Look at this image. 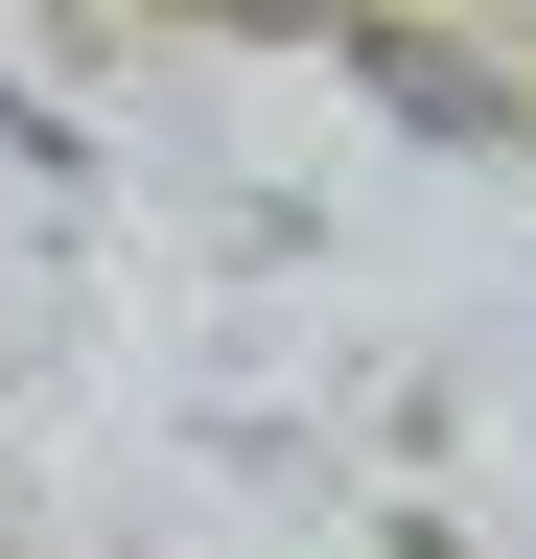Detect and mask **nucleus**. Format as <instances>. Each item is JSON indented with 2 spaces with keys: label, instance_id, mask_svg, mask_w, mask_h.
I'll list each match as a JSON object with an SVG mask.
<instances>
[{
  "label": "nucleus",
  "instance_id": "f257e3e1",
  "mask_svg": "<svg viewBox=\"0 0 536 559\" xmlns=\"http://www.w3.org/2000/svg\"><path fill=\"white\" fill-rule=\"evenodd\" d=\"M326 47H350V70H373V94L420 117V140H490V164L536 140V70H513V47H443V24H396V0H350Z\"/></svg>",
  "mask_w": 536,
  "mask_h": 559
},
{
  "label": "nucleus",
  "instance_id": "f03ea898",
  "mask_svg": "<svg viewBox=\"0 0 536 559\" xmlns=\"http://www.w3.org/2000/svg\"><path fill=\"white\" fill-rule=\"evenodd\" d=\"M211 24H350V0H211Z\"/></svg>",
  "mask_w": 536,
  "mask_h": 559
},
{
  "label": "nucleus",
  "instance_id": "7ed1b4c3",
  "mask_svg": "<svg viewBox=\"0 0 536 559\" xmlns=\"http://www.w3.org/2000/svg\"><path fill=\"white\" fill-rule=\"evenodd\" d=\"M490 47H513V70H536V0H490Z\"/></svg>",
  "mask_w": 536,
  "mask_h": 559
}]
</instances>
